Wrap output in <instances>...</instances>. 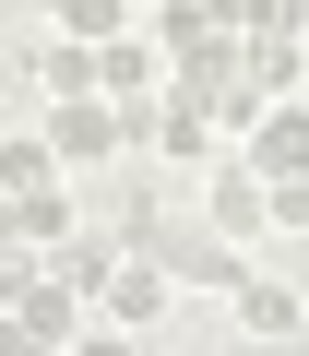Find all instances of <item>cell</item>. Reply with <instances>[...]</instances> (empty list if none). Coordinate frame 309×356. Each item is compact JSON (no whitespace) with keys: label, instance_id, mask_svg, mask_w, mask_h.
<instances>
[{"label":"cell","instance_id":"11","mask_svg":"<svg viewBox=\"0 0 309 356\" xmlns=\"http://www.w3.org/2000/svg\"><path fill=\"white\" fill-rule=\"evenodd\" d=\"M0 202H13V238H24V250H48V238H72V226H84L72 178H48V191H0Z\"/></svg>","mask_w":309,"mask_h":356},{"label":"cell","instance_id":"19","mask_svg":"<svg viewBox=\"0 0 309 356\" xmlns=\"http://www.w3.org/2000/svg\"><path fill=\"white\" fill-rule=\"evenodd\" d=\"M262 191H274V226L297 238V226H309V178H262Z\"/></svg>","mask_w":309,"mask_h":356},{"label":"cell","instance_id":"20","mask_svg":"<svg viewBox=\"0 0 309 356\" xmlns=\"http://www.w3.org/2000/svg\"><path fill=\"white\" fill-rule=\"evenodd\" d=\"M0 356H48V344H36V332H24L13 309H0Z\"/></svg>","mask_w":309,"mask_h":356},{"label":"cell","instance_id":"13","mask_svg":"<svg viewBox=\"0 0 309 356\" xmlns=\"http://www.w3.org/2000/svg\"><path fill=\"white\" fill-rule=\"evenodd\" d=\"M48 13H60V36H84V48H107V36H131V24H143L131 0H48Z\"/></svg>","mask_w":309,"mask_h":356},{"label":"cell","instance_id":"7","mask_svg":"<svg viewBox=\"0 0 309 356\" xmlns=\"http://www.w3.org/2000/svg\"><path fill=\"white\" fill-rule=\"evenodd\" d=\"M36 261H48V285H72V297L95 309V285L119 273V238H107V226H72V238H48Z\"/></svg>","mask_w":309,"mask_h":356},{"label":"cell","instance_id":"6","mask_svg":"<svg viewBox=\"0 0 309 356\" xmlns=\"http://www.w3.org/2000/svg\"><path fill=\"white\" fill-rule=\"evenodd\" d=\"M95 95H107V107H154V95H167V48H154L143 24L107 36V48H95Z\"/></svg>","mask_w":309,"mask_h":356},{"label":"cell","instance_id":"8","mask_svg":"<svg viewBox=\"0 0 309 356\" xmlns=\"http://www.w3.org/2000/svg\"><path fill=\"white\" fill-rule=\"evenodd\" d=\"M238 72H250L262 107L274 95H309V36H238Z\"/></svg>","mask_w":309,"mask_h":356},{"label":"cell","instance_id":"5","mask_svg":"<svg viewBox=\"0 0 309 356\" xmlns=\"http://www.w3.org/2000/svg\"><path fill=\"white\" fill-rule=\"evenodd\" d=\"M238 166H250V178H309V95H274V107L238 131Z\"/></svg>","mask_w":309,"mask_h":356},{"label":"cell","instance_id":"18","mask_svg":"<svg viewBox=\"0 0 309 356\" xmlns=\"http://www.w3.org/2000/svg\"><path fill=\"white\" fill-rule=\"evenodd\" d=\"M36 273H48V261H36V250H24V238H13V250H0V309H13V297H24V285H36Z\"/></svg>","mask_w":309,"mask_h":356},{"label":"cell","instance_id":"3","mask_svg":"<svg viewBox=\"0 0 309 356\" xmlns=\"http://www.w3.org/2000/svg\"><path fill=\"white\" fill-rule=\"evenodd\" d=\"M179 297H191V285H179L167 261H154V250H119V273L95 285V321H119V332H154Z\"/></svg>","mask_w":309,"mask_h":356},{"label":"cell","instance_id":"12","mask_svg":"<svg viewBox=\"0 0 309 356\" xmlns=\"http://www.w3.org/2000/svg\"><path fill=\"white\" fill-rule=\"evenodd\" d=\"M167 273H179L191 297H238V285H250V250H238V238H203V250H191V261H167Z\"/></svg>","mask_w":309,"mask_h":356},{"label":"cell","instance_id":"17","mask_svg":"<svg viewBox=\"0 0 309 356\" xmlns=\"http://www.w3.org/2000/svg\"><path fill=\"white\" fill-rule=\"evenodd\" d=\"M60 356H143V332H119V321H84V344H60Z\"/></svg>","mask_w":309,"mask_h":356},{"label":"cell","instance_id":"4","mask_svg":"<svg viewBox=\"0 0 309 356\" xmlns=\"http://www.w3.org/2000/svg\"><path fill=\"white\" fill-rule=\"evenodd\" d=\"M36 143L60 154V178H72V166H107V154H119V107H107V95H48Z\"/></svg>","mask_w":309,"mask_h":356},{"label":"cell","instance_id":"14","mask_svg":"<svg viewBox=\"0 0 309 356\" xmlns=\"http://www.w3.org/2000/svg\"><path fill=\"white\" fill-rule=\"evenodd\" d=\"M36 83H48V95H95V48H84V36H48V48H36Z\"/></svg>","mask_w":309,"mask_h":356},{"label":"cell","instance_id":"16","mask_svg":"<svg viewBox=\"0 0 309 356\" xmlns=\"http://www.w3.org/2000/svg\"><path fill=\"white\" fill-rule=\"evenodd\" d=\"M238 36H309V0H238Z\"/></svg>","mask_w":309,"mask_h":356},{"label":"cell","instance_id":"1","mask_svg":"<svg viewBox=\"0 0 309 356\" xmlns=\"http://www.w3.org/2000/svg\"><path fill=\"white\" fill-rule=\"evenodd\" d=\"M119 143H154L167 166H191V178H203V166L226 154V143H214V119H203L191 95H154V107H119Z\"/></svg>","mask_w":309,"mask_h":356},{"label":"cell","instance_id":"15","mask_svg":"<svg viewBox=\"0 0 309 356\" xmlns=\"http://www.w3.org/2000/svg\"><path fill=\"white\" fill-rule=\"evenodd\" d=\"M48 178H60V154H48L36 131H13V143H0V191H48Z\"/></svg>","mask_w":309,"mask_h":356},{"label":"cell","instance_id":"21","mask_svg":"<svg viewBox=\"0 0 309 356\" xmlns=\"http://www.w3.org/2000/svg\"><path fill=\"white\" fill-rule=\"evenodd\" d=\"M131 13H143V0H131Z\"/></svg>","mask_w":309,"mask_h":356},{"label":"cell","instance_id":"10","mask_svg":"<svg viewBox=\"0 0 309 356\" xmlns=\"http://www.w3.org/2000/svg\"><path fill=\"white\" fill-rule=\"evenodd\" d=\"M238 332H250V344H274V356H285V344H297V332H309V309H297V285H262V273H250V285H238Z\"/></svg>","mask_w":309,"mask_h":356},{"label":"cell","instance_id":"9","mask_svg":"<svg viewBox=\"0 0 309 356\" xmlns=\"http://www.w3.org/2000/svg\"><path fill=\"white\" fill-rule=\"evenodd\" d=\"M13 321H24V332H36V344H48V356H60V344H84V321H95V309H84V297H72V285H48V273H36V285H24V297H13Z\"/></svg>","mask_w":309,"mask_h":356},{"label":"cell","instance_id":"2","mask_svg":"<svg viewBox=\"0 0 309 356\" xmlns=\"http://www.w3.org/2000/svg\"><path fill=\"white\" fill-rule=\"evenodd\" d=\"M203 238H238V250H250V238H274V191L238 166V143L203 166Z\"/></svg>","mask_w":309,"mask_h":356}]
</instances>
